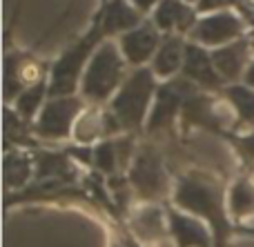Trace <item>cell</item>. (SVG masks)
<instances>
[{"mask_svg":"<svg viewBox=\"0 0 254 247\" xmlns=\"http://www.w3.org/2000/svg\"><path fill=\"white\" fill-rule=\"evenodd\" d=\"M174 203L185 212L194 214V216L207 218L219 239L225 236L228 218H225V212L221 207V194L214 183H210L203 176H196V174L181 178L174 192Z\"/></svg>","mask_w":254,"mask_h":247,"instance_id":"6da1fadb","label":"cell"},{"mask_svg":"<svg viewBox=\"0 0 254 247\" xmlns=\"http://www.w3.org/2000/svg\"><path fill=\"white\" fill-rule=\"evenodd\" d=\"M154 92V76L149 69H138L127 78L116 98L112 100V111L119 118L121 127H138L145 118L147 105Z\"/></svg>","mask_w":254,"mask_h":247,"instance_id":"7a4b0ae2","label":"cell"},{"mask_svg":"<svg viewBox=\"0 0 254 247\" xmlns=\"http://www.w3.org/2000/svg\"><path fill=\"white\" fill-rule=\"evenodd\" d=\"M123 76V60L114 45H103L89 60L83 76V94L94 102H101L112 96Z\"/></svg>","mask_w":254,"mask_h":247,"instance_id":"3957f363","label":"cell"},{"mask_svg":"<svg viewBox=\"0 0 254 247\" xmlns=\"http://www.w3.org/2000/svg\"><path fill=\"white\" fill-rule=\"evenodd\" d=\"M80 111V100L71 96H56L54 100H49L45 105L43 114L38 118L36 132L43 138H65L69 136L71 125H74L76 116Z\"/></svg>","mask_w":254,"mask_h":247,"instance_id":"277c9868","label":"cell"},{"mask_svg":"<svg viewBox=\"0 0 254 247\" xmlns=\"http://www.w3.org/2000/svg\"><path fill=\"white\" fill-rule=\"evenodd\" d=\"M129 181L134 185L136 194L145 200H156L165 194L167 178L163 172V165L152 151H143L134 160V167L129 172Z\"/></svg>","mask_w":254,"mask_h":247,"instance_id":"5b68a950","label":"cell"},{"mask_svg":"<svg viewBox=\"0 0 254 247\" xmlns=\"http://www.w3.org/2000/svg\"><path fill=\"white\" fill-rule=\"evenodd\" d=\"M94 43H96V36L83 40L80 45L71 47L69 51H67L65 56L56 62V65H54L52 87H49L52 89V96H67V94H71L76 80H78L80 67H83L85 58H87V53H89V49H92Z\"/></svg>","mask_w":254,"mask_h":247,"instance_id":"8992f818","label":"cell"},{"mask_svg":"<svg viewBox=\"0 0 254 247\" xmlns=\"http://www.w3.org/2000/svg\"><path fill=\"white\" fill-rule=\"evenodd\" d=\"M167 221H170V234L174 236L179 247H210V232L196 216L170 209Z\"/></svg>","mask_w":254,"mask_h":247,"instance_id":"52a82bcc","label":"cell"},{"mask_svg":"<svg viewBox=\"0 0 254 247\" xmlns=\"http://www.w3.org/2000/svg\"><path fill=\"white\" fill-rule=\"evenodd\" d=\"M131 232L138 236L143 243H158L170 232V221L165 218L163 209L158 205H143L131 214Z\"/></svg>","mask_w":254,"mask_h":247,"instance_id":"ba28073f","label":"cell"},{"mask_svg":"<svg viewBox=\"0 0 254 247\" xmlns=\"http://www.w3.org/2000/svg\"><path fill=\"white\" fill-rule=\"evenodd\" d=\"M241 34V22L232 13H216L194 27V38L205 45H223Z\"/></svg>","mask_w":254,"mask_h":247,"instance_id":"9c48e42d","label":"cell"},{"mask_svg":"<svg viewBox=\"0 0 254 247\" xmlns=\"http://www.w3.org/2000/svg\"><path fill=\"white\" fill-rule=\"evenodd\" d=\"M183 71L188 74V78H192L194 83L205 85V87H219V83H221V74L216 71L212 56H207L196 45L185 47Z\"/></svg>","mask_w":254,"mask_h":247,"instance_id":"30bf717a","label":"cell"},{"mask_svg":"<svg viewBox=\"0 0 254 247\" xmlns=\"http://www.w3.org/2000/svg\"><path fill=\"white\" fill-rule=\"evenodd\" d=\"M158 43V36L154 31L152 25H143V27H136V29L127 31L121 40V47H123V53L129 62L134 65H140L145 62L149 56L154 53Z\"/></svg>","mask_w":254,"mask_h":247,"instance_id":"8fae6325","label":"cell"},{"mask_svg":"<svg viewBox=\"0 0 254 247\" xmlns=\"http://www.w3.org/2000/svg\"><path fill=\"white\" fill-rule=\"evenodd\" d=\"M154 22L156 27L170 31V29H188L194 22V11L183 4L181 0H161L156 13H154Z\"/></svg>","mask_w":254,"mask_h":247,"instance_id":"7c38bea8","label":"cell"},{"mask_svg":"<svg viewBox=\"0 0 254 247\" xmlns=\"http://www.w3.org/2000/svg\"><path fill=\"white\" fill-rule=\"evenodd\" d=\"M212 60L214 67L223 78L234 80L243 69V62H246V45L237 43V45H228V47H221L212 53Z\"/></svg>","mask_w":254,"mask_h":247,"instance_id":"4fadbf2b","label":"cell"},{"mask_svg":"<svg viewBox=\"0 0 254 247\" xmlns=\"http://www.w3.org/2000/svg\"><path fill=\"white\" fill-rule=\"evenodd\" d=\"M138 25V13L123 0H112L105 9V18H103V29L116 34V31L134 29Z\"/></svg>","mask_w":254,"mask_h":247,"instance_id":"5bb4252c","label":"cell"},{"mask_svg":"<svg viewBox=\"0 0 254 247\" xmlns=\"http://www.w3.org/2000/svg\"><path fill=\"white\" fill-rule=\"evenodd\" d=\"M183 51H185V45L179 38H167L158 47L156 56H154V71L158 76H172L183 65V60H185Z\"/></svg>","mask_w":254,"mask_h":247,"instance_id":"9a60e30c","label":"cell"},{"mask_svg":"<svg viewBox=\"0 0 254 247\" xmlns=\"http://www.w3.org/2000/svg\"><path fill=\"white\" fill-rule=\"evenodd\" d=\"M179 105H181V96L174 92L172 87H163L158 92V100H156V107L152 111V118H149V129H158L163 125H167L174 114L179 111Z\"/></svg>","mask_w":254,"mask_h":247,"instance_id":"2e32d148","label":"cell"},{"mask_svg":"<svg viewBox=\"0 0 254 247\" xmlns=\"http://www.w3.org/2000/svg\"><path fill=\"white\" fill-rule=\"evenodd\" d=\"M31 176V160L20 151H9L4 156V183L9 190L22 187Z\"/></svg>","mask_w":254,"mask_h":247,"instance_id":"e0dca14e","label":"cell"},{"mask_svg":"<svg viewBox=\"0 0 254 247\" xmlns=\"http://www.w3.org/2000/svg\"><path fill=\"white\" fill-rule=\"evenodd\" d=\"M230 209L237 218H246L254 212V185L252 183H237L230 192Z\"/></svg>","mask_w":254,"mask_h":247,"instance_id":"ac0fdd59","label":"cell"},{"mask_svg":"<svg viewBox=\"0 0 254 247\" xmlns=\"http://www.w3.org/2000/svg\"><path fill=\"white\" fill-rule=\"evenodd\" d=\"M105 129V116L96 114V111H89V114L80 116L74 125V136L80 143H92L94 138H98Z\"/></svg>","mask_w":254,"mask_h":247,"instance_id":"d6986e66","label":"cell"},{"mask_svg":"<svg viewBox=\"0 0 254 247\" xmlns=\"http://www.w3.org/2000/svg\"><path fill=\"white\" fill-rule=\"evenodd\" d=\"M228 96L232 100L234 109L239 111L243 120H250L254 123V92L250 87H241V85H234L228 89Z\"/></svg>","mask_w":254,"mask_h":247,"instance_id":"ffe728a7","label":"cell"},{"mask_svg":"<svg viewBox=\"0 0 254 247\" xmlns=\"http://www.w3.org/2000/svg\"><path fill=\"white\" fill-rule=\"evenodd\" d=\"M43 96H45V85L43 83L31 85L27 92H22L20 96H18V100H16L18 114L25 116V118H31V116L36 114V109L40 107V102H43Z\"/></svg>","mask_w":254,"mask_h":247,"instance_id":"44dd1931","label":"cell"},{"mask_svg":"<svg viewBox=\"0 0 254 247\" xmlns=\"http://www.w3.org/2000/svg\"><path fill=\"white\" fill-rule=\"evenodd\" d=\"M94 163L101 172L105 174H114L116 167L121 165V158H119V147L116 143H103V145L96 147L94 151Z\"/></svg>","mask_w":254,"mask_h":247,"instance_id":"7402d4cb","label":"cell"},{"mask_svg":"<svg viewBox=\"0 0 254 247\" xmlns=\"http://www.w3.org/2000/svg\"><path fill=\"white\" fill-rule=\"evenodd\" d=\"M67 169V160L58 154H43L38 160V176H63Z\"/></svg>","mask_w":254,"mask_h":247,"instance_id":"603a6c76","label":"cell"},{"mask_svg":"<svg viewBox=\"0 0 254 247\" xmlns=\"http://www.w3.org/2000/svg\"><path fill=\"white\" fill-rule=\"evenodd\" d=\"M230 0H198V9L201 11H210V9H221L225 7Z\"/></svg>","mask_w":254,"mask_h":247,"instance_id":"cb8c5ba5","label":"cell"},{"mask_svg":"<svg viewBox=\"0 0 254 247\" xmlns=\"http://www.w3.org/2000/svg\"><path fill=\"white\" fill-rule=\"evenodd\" d=\"M156 2H158V0H134V4L138 9H143V11H145V9H149V7H154Z\"/></svg>","mask_w":254,"mask_h":247,"instance_id":"d4e9b609","label":"cell"},{"mask_svg":"<svg viewBox=\"0 0 254 247\" xmlns=\"http://www.w3.org/2000/svg\"><path fill=\"white\" fill-rule=\"evenodd\" d=\"M246 80H248V85H250V87H254V65H250V69H248Z\"/></svg>","mask_w":254,"mask_h":247,"instance_id":"484cf974","label":"cell"},{"mask_svg":"<svg viewBox=\"0 0 254 247\" xmlns=\"http://www.w3.org/2000/svg\"><path fill=\"white\" fill-rule=\"evenodd\" d=\"M250 183H252V185H254V174H252V178H250Z\"/></svg>","mask_w":254,"mask_h":247,"instance_id":"4316f807","label":"cell"},{"mask_svg":"<svg viewBox=\"0 0 254 247\" xmlns=\"http://www.w3.org/2000/svg\"><path fill=\"white\" fill-rule=\"evenodd\" d=\"M188 2H194V0H188Z\"/></svg>","mask_w":254,"mask_h":247,"instance_id":"83f0119b","label":"cell"}]
</instances>
